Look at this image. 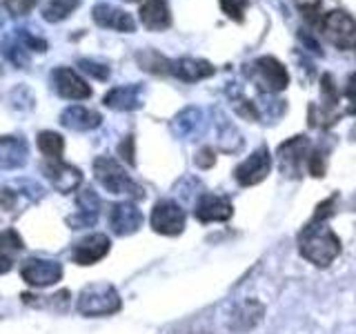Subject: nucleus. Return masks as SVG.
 <instances>
[{
  "label": "nucleus",
  "mask_w": 356,
  "mask_h": 334,
  "mask_svg": "<svg viewBox=\"0 0 356 334\" xmlns=\"http://www.w3.org/2000/svg\"><path fill=\"white\" fill-rule=\"evenodd\" d=\"M321 31L334 47L341 51H354L356 49V20L343 9L325 11L321 22Z\"/></svg>",
  "instance_id": "nucleus-4"
},
{
  "label": "nucleus",
  "mask_w": 356,
  "mask_h": 334,
  "mask_svg": "<svg viewBox=\"0 0 356 334\" xmlns=\"http://www.w3.org/2000/svg\"><path fill=\"white\" fill-rule=\"evenodd\" d=\"M42 172L47 176V181L54 185V189H58L60 194H72L83 183V172L60 159L42 163Z\"/></svg>",
  "instance_id": "nucleus-10"
},
{
  "label": "nucleus",
  "mask_w": 356,
  "mask_h": 334,
  "mask_svg": "<svg viewBox=\"0 0 356 334\" xmlns=\"http://www.w3.org/2000/svg\"><path fill=\"white\" fill-rule=\"evenodd\" d=\"M143 221H145L143 212L134 203H129V200L111 205V209H109V225L118 237H127V234L138 232Z\"/></svg>",
  "instance_id": "nucleus-12"
},
{
  "label": "nucleus",
  "mask_w": 356,
  "mask_h": 334,
  "mask_svg": "<svg viewBox=\"0 0 356 334\" xmlns=\"http://www.w3.org/2000/svg\"><path fill=\"white\" fill-rule=\"evenodd\" d=\"M339 103V94L337 87H334V78L330 74L321 76V109H325L332 114V109Z\"/></svg>",
  "instance_id": "nucleus-27"
},
{
  "label": "nucleus",
  "mask_w": 356,
  "mask_h": 334,
  "mask_svg": "<svg viewBox=\"0 0 356 334\" xmlns=\"http://www.w3.org/2000/svg\"><path fill=\"white\" fill-rule=\"evenodd\" d=\"M81 0H49L42 9V18L47 22H60L78 7Z\"/></svg>",
  "instance_id": "nucleus-26"
},
{
  "label": "nucleus",
  "mask_w": 356,
  "mask_h": 334,
  "mask_svg": "<svg viewBox=\"0 0 356 334\" xmlns=\"http://www.w3.org/2000/svg\"><path fill=\"white\" fill-rule=\"evenodd\" d=\"M138 16L143 27L149 31H165L172 25V11L167 0H147V3H143Z\"/></svg>",
  "instance_id": "nucleus-17"
},
{
  "label": "nucleus",
  "mask_w": 356,
  "mask_h": 334,
  "mask_svg": "<svg viewBox=\"0 0 356 334\" xmlns=\"http://www.w3.org/2000/svg\"><path fill=\"white\" fill-rule=\"evenodd\" d=\"M325 163L327 161H325V154H323V152H318V150L309 152V156H307V170H309L312 176H316V178L325 176V170H327Z\"/></svg>",
  "instance_id": "nucleus-33"
},
{
  "label": "nucleus",
  "mask_w": 356,
  "mask_h": 334,
  "mask_svg": "<svg viewBox=\"0 0 356 334\" xmlns=\"http://www.w3.org/2000/svg\"><path fill=\"white\" fill-rule=\"evenodd\" d=\"M92 18L96 25L105 27V29H114L120 33H134L136 31V20H134L131 14H127L125 9H118V7H111L100 3L92 9Z\"/></svg>",
  "instance_id": "nucleus-13"
},
{
  "label": "nucleus",
  "mask_w": 356,
  "mask_h": 334,
  "mask_svg": "<svg viewBox=\"0 0 356 334\" xmlns=\"http://www.w3.org/2000/svg\"><path fill=\"white\" fill-rule=\"evenodd\" d=\"M94 176L109 194H125L131 198L145 196L143 187L134 183L129 174L125 172V167H122L116 159H111V156H98L94 161Z\"/></svg>",
  "instance_id": "nucleus-3"
},
{
  "label": "nucleus",
  "mask_w": 356,
  "mask_h": 334,
  "mask_svg": "<svg viewBox=\"0 0 356 334\" xmlns=\"http://www.w3.org/2000/svg\"><path fill=\"white\" fill-rule=\"evenodd\" d=\"M29 148L25 138L18 136H0V165L7 170H16L27 163Z\"/></svg>",
  "instance_id": "nucleus-20"
},
{
  "label": "nucleus",
  "mask_w": 356,
  "mask_h": 334,
  "mask_svg": "<svg viewBox=\"0 0 356 334\" xmlns=\"http://www.w3.org/2000/svg\"><path fill=\"white\" fill-rule=\"evenodd\" d=\"M252 72L263 92L278 94V92H283V89H287L289 85L287 67L278 58H274V56H261V58H256L252 65Z\"/></svg>",
  "instance_id": "nucleus-6"
},
{
  "label": "nucleus",
  "mask_w": 356,
  "mask_h": 334,
  "mask_svg": "<svg viewBox=\"0 0 356 334\" xmlns=\"http://www.w3.org/2000/svg\"><path fill=\"white\" fill-rule=\"evenodd\" d=\"M3 54L5 58L11 61L16 67H27L29 65V54H27V47L20 42V38L16 36V31L7 36V40H3Z\"/></svg>",
  "instance_id": "nucleus-25"
},
{
  "label": "nucleus",
  "mask_w": 356,
  "mask_h": 334,
  "mask_svg": "<svg viewBox=\"0 0 356 334\" xmlns=\"http://www.w3.org/2000/svg\"><path fill=\"white\" fill-rule=\"evenodd\" d=\"M312 152V145H309V138L307 136H292L287 138L285 143L278 145V167H281V172L289 178H294L300 174V167L303 163H307V156Z\"/></svg>",
  "instance_id": "nucleus-8"
},
{
  "label": "nucleus",
  "mask_w": 356,
  "mask_h": 334,
  "mask_svg": "<svg viewBox=\"0 0 356 334\" xmlns=\"http://www.w3.org/2000/svg\"><path fill=\"white\" fill-rule=\"evenodd\" d=\"M194 214L200 223H225L232 218L234 207L232 200L225 196H216V194H203L198 198Z\"/></svg>",
  "instance_id": "nucleus-14"
},
{
  "label": "nucleus",
  "mask_w": 356,
  "mask_h": 334,
  "mask_svg": "<svg viewBox=\"0 0 356 334\" xmlns=\"http://www.w3.org/2000/svg\"><path fill=\"white\" fill-rule=\"evenodd\" d=\"M300 256L316 267H327L341 254V239L325 221H312L298 234Z\"/></svg>",
  "instance_id": "nucleus-1"
},
{
  "label": "nucleus",
  "mask_w": 356,
  "mask_h": 334,
  "mask_svg": "<svg viewBox=\"0 0 356 334\" xmlns=\"http://www.w3.org/2000/svg\"><path fill=\"white\" fill-rule=\"evenodd\" d=\"M196 165L200 167V170H207V167H211L216 163V154H214V150L211 148H203V150H198V154H196Z\"/></svg>",
  "instance_id": "nucleus-35"
},
{
  "label": "nucleus",
  "mask_w": 356,
  "mask_h": 334,
  "mask_svg": "<svg viewBox=\"0 0 356 334\" xmlns=\"http://www.w3.org/2000/svg\"><path fill=\"white\" fill-rule=\"evenodd\" d=\"M76 310L83 317H109L120 310V296L111 283H89L78 294Z\"/></svg>",
  "instance_id": "nucleus-2"
},
{
  "label": "nucleus",
  "mask_w": 356,
  "mask_h": 334,
  "mask_svg": "<svg viewBox=\"0 0 356 334\" xmlns=\"http://www.w3.org/2000/svg\"><path fill=\"white\" fill-rule=\"evenodd\" d=\"M263 312H265V308L256 299H245L243 303L236 308V312H234V317H232L234 330L248 332V330L256 328L261 323V319H263Z\"/></svg>",
  "instance_id": "nucleus-22"
},
{
  "label": "nucleus",
  "mask_w": 356,
  "mask_h": 334,
  "mask_svg": "<svg viewBox=\"0 0 356 334\" xmlns=\"http://www.w3.org/2000/svg\"><path fill=\"white\" fill-rule=\"evenodd\" d=\"M136 63L140 65V70L163 76V74H172V61L165 58L163 54H159L156 49H143L136 54Z\"/></svg>",
  "instance_id": "nucleus-23"
},
{
  "label": "nucleus",
  "mask_w": 356,
  "mask_h": 334,
  "mask_svg": "<svg viewBox=\"0 0 356 334\" xmlns=\"http://www.w3.org/2000/svg\"><path fill=\"white\" fill-rule=\"evenodd\" d=\"M198 118H200L198 109H185L183 114H178V116H176L174 127H176L178 134H183V136H187V134H192V129L196 127Z\"/></svg>",
  "instance_id": "nucleus-29"
},
{
  "label": "nucleus",
  "mask_w": 356,
  "mask_h": 334,
  "mask_svg": "<svg viewBox=\"0 0 356 334\" xmlns=\"http://www.w3.org/2000/svg\"><path fill=\"white\" fill-rule=\"evenodd\" d=\"M127 3H134V0H127Z\"/></svg>",
  "instance_id": "nucleus-40"
},
{
  "label": "nucleus",
  "mask_w": 356,
  "mask_h": 334,
  "mask_svg": "<svg viewBox=\"0 0 356 334\" xmlns=\"http://www.w3.org/2000/svg\"><path fill=\"white\" fill-rule=\"evenodd\" d=\"M20 276L31 287H49L60 281L63 265L47 259H27L20 263Z\"/></svg>",
  "instance_id": "nucleus-9"
},
{
  "label": "nucleus",
  "mask_w": 356,
  "mask_h": 334,
  "mask_svg": "<svg viewBox=\"0 0 356 334\" xmlns=\"http://www.w3.org/2000/svg\"><path fill=\"white\" fill-rule=\"evenodd\" d=\"M11 270V261H9V254L0 252V274H5Z\"/></svg>",
  "instance_id": "nucleus-39"
},
{
  "label": "nucleus",
  "mask_w": 356,
  "mask_h": 334,
  "mask_svg": "<svg viewBox=\"0 0 356 334\" xmlns=\"http://www.w3.org/2000/svg\"><path fill=\"white\" fill-rule=\"evenodd\" d=\"M38 150L47 156L49 161H54V159H60V154H63V150H65V138L60 136L58 132H40L38 134Z\"/></svg>",
  "instance_id": "nucleus-24"
},
{
  "label": "nucleus",
  "mask_w": 356,
  "mask_h": 334,
  "mask_svg": "<svg viewBox=\"0 0 356 334\" xmlns=\"http://www.w3.org/2000/svg\"><path fill=\"white\" fill-rule=\"evenodd\" d=\"M78 67H81L85 74L98 78V81H107V78H109V67L100 65V63H96L92 58H81V61H78Z\"/></svg>",
  "instance_id": "nucleus-31"
},
{
  "label": "nucleus",
  "mask_w": 356,
  "mask_h": 334,
  "mask_svg": "<svg viewBox=\"0 0 356 334\" xmlns=\"http://www.w3.org/2000/svg\"><path fill=\"white\" fill-rule=\"evenodd\" d=\"M16 192L14 189H3L0 192V207H5V209H14L16 207Z\"/></svg>",
  "instance_id": "nucleus-38"
},
{
  "label": "nucleus",
  "mask_w": 356,
  "mask_h": 334,
  "mask_svg": "<svg viewBox=\"0 0 356 334\" xmlns=\"http://www.w3.org/2000/svg\"><path fill=\"white\" fill-rule=\"evenodd\" d=\"M16 36L27 47V51H47V40L33 36V33L27 31V29H16Z\"/></svg>",
  "instance_id": "nucleus-32"
},
{
  "label": "nucleus",
  "mask_w": 356,
  "mask_h": 334,
  "mask_svg": "<svg viewBox=\"0 0 356 334\" xmlns=\"http://www.w3.org/2000/svg\"><path fill=\"white\" fill-rule=\"evenodd\" d=\"M118 156H122V161L129 165L136 163V159H134V136H125V141L118 145Z\"/></svg>",
  "instance_id": "nucleus-36"
},
{
  "label": "nucleus",
  "mask_w": 356,
  "mask_h": 334,
  "mask_svg": "<svg viewBox=\"0 0 356 334\" xmlns=\"http://www.w3.org/2000/svg\"><path fill=\"white\" fill-rule=\"evenodd\" d=\"M38 0H5V9L11 16H27Z\"/></svg>",
  "instance_id": "nucleus-34"
},
{
  "label": "nucleus",
  "mask_w": 356,
  "mask_h": 334,
  "mask_svg": "<svg viewBox=\"0 0 356 334\" xmlns=\"http://www.w3.org/2000/svg\"><path fill=\"white\" fill-rule=\"evenodd\" d=\"M218 5L229 20L245 22V11L250 7V0H218Z\"/></svg>",
  "instance_id": "nucleus-28"
},
{
  "label": "nucleus",
  "mask_w": 356,
  "mask_h": 334,
  "mask_svg": "<svg viewBox=\"0 0 356 334\" xmlns=\"http://www.w3.org/2000/svg\"><path fill=\"white\" fill-rule=\"evenodd\" d=\"M345 94L350 98V114H356V74L348 78V87H345Z\"/></svg>",
  "instance_id": "nucleus-37"
},
{
  "label": "nucleus",
  "mask_w": 356,
  "mask_h": 334,
  "mask_svg": "<svg viewBox=\"0 0 356 334\" xmlns=\"http://www.w3.org/2000/svg\"><path fill=\"white\" fill-rule=\"evenodd\" d=\"M78 212L74 216L67 218V223L72 225V230H85L96 225L98 221V209H100V198L94 194V189H83L76 198Z\"/></svg>",
  "instance_id": "nucleus-16"
},
{
  "label": "nucleus",
  "mask_w": 356,
  "mask_h": 334,
  "mask_svg": "<svg viewBox=\"0 0 356 334\" xmlns=\"http://www.w3.org/2000/svg\"><path fill=\"white\" fill-rule=\"evenodd\" d=\"M109 248H111L109 237H105V234H89V237L74 245L72 259L78 265H94L100 259H105Z\"/></svg>",
  "instance_id": "nucleus-15"
},
{
  "label": "nucleus",
  "mask_w": 356,
  "mask_h": 334,
  "mask_svg": "<svg viewBox=\"0 0 356 334\" xmlns=\"http://www.w3.org/2000/svg\"><path fill=\"white\" fill-rule=\"evenodd\" d=\"M103 103L109 109L116 111H134L143 105L140 100V85H122V87H114L111 92L105 94Z\"/></svg>",
  "instance_id": "nucleus-21"
},
{
  "label": "nucleus",
  "mask_w": 356,
  "mask_h": 334,
  "mask_svg": "<svg viewBox=\"0 0 356 334\" xmlns=\"http://www.w3.org/2000/svg\"><path fill=\"white\" fill-rule=\"evenodd\" d=\"M54 89L63 98L70 100H85L92 96V87H89L81 76H78L72 67H56L51 72Z\"/></svg>",
  "instance_id": "nucleus-11"
},
{
  "label": "nucleus",
  "mask_w": 356,
  "mask_h": 334,
  "mask_svg": "<svg viewBox=\"0 0 356 334\" xmlns=\"http://www.w3.org/2000/svg\"><path fill=\"white\" fill-rule=\"evenodd\" d=\"M185 209L176 203V200H159L152 209L149 216V225L154 232L163 234V237H178L185 230Z\"/></svg>",
  "instance_id": "nucleus-5"
},
{
  "label": "nucleus",
  "mask_w": 356,
  "mask_h": 334,
  "mask_svg": "<svg viewBox=\"0 0 356 334\" xmlns=\"http://www.w3.org/2000/svg\"><path fill=\"white\" fill-rule=\"evenodd\" d=\"M270 172H272V156H270V150L263 145V148L254 150L248 159L234 170V178L238 181V185L252 187V185L263 183Z\"/></svg>",
  "instance_id": "nucleus-7"
},
{
  "label": "nucleus",
  "mask_w": 356,
  "mask_h": 334,
  "mask_svg": "<svg viewBox=\"0 0 356 334\" xmlns=\"http://www.w3.org/2000/svg\"><path fill=\"white\" fill-rule=\"evenodd\" d=\"M25 245H22V239H20V234L16 230H5V232H0V252H18L22 250Z\"/></svg>",
  "instance_id": "nucleus-30"
},
{
  "label": "nucleus",
  "mask_w": 356,
  "mask_h": 334,
  "mask_svg": "<svg viewBox=\"0 0 356 334\" xmlns=\"http://www.w3.org/2000/svg\"><path fill=\"white\" fill-rule=\"evenodd\" d=\"M103 116L94 109H87L83 105H72L60 114V125L74 132H92L100 125Z\"/></svg>",
  "instance_id": "nucleus-19"
},
{
  "label": "nucleus",
  "mask_w": 356,
  "mask_h": 334,
  "mask_svg": "<svg viewBox=\"0 0 356 334\" xmlns=\"http://www.w3.org/2000/svg\"><path fill=\"white\" fill-rule=\"evenodd\" d=\"M214 65L200 58H178L172 61V74L183 83H198L205 78L214 76Z\"/></svg>",
  "instance_id": "nucleus-18"
}]
</instances>
